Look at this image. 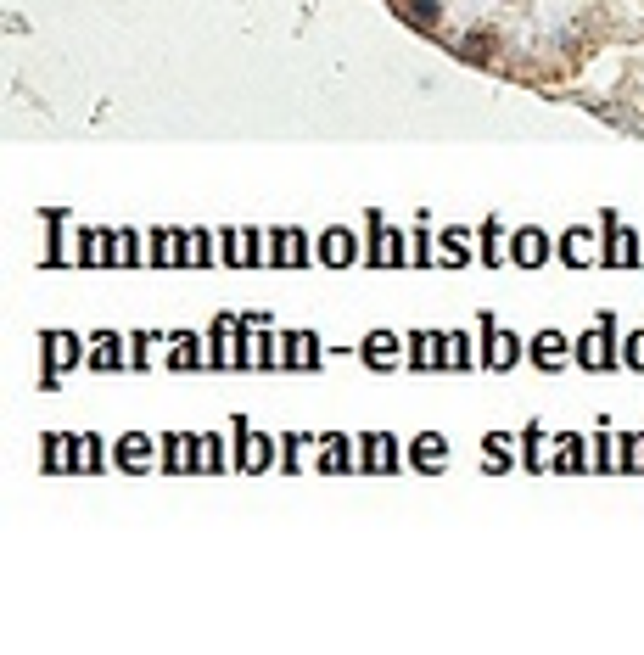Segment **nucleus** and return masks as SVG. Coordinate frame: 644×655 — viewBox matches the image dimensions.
Returning <instances> with one entry per match:
<instances>
[{"label":"nucleus","instance_id":"obj_6","mask_svg":"<svg viewBox=\"0 0 644 655\" xmlns=\"http://www.w3.org/2000/svg\"><path fill=\"white\" fill-rule=\"evenodd\" d=\"M393 348H398L393 336H370V342H364V359H370L376 370H381V364H393Z\"/></svg>","mask_w":644,"mask_h":655},{"label":"nucleus","instance_id":"obj_4","mask_svg":"<svg viewBox=\"0 0 644 655\" xmlns=\"http://www.w3.org/2000/svg\"><path fill=\"white\" fill-rule=\"evenodd\" d=\"M561 359H566V342L555 336V331H544V336L532 342V364H544V370H555Z\"/></svg>","mask_w":644,"mask_h":655},{"label":"nucleus","instance_id":"obj_5","mask_svg":"<svg viewBox=\"0 0 644 655\" xmlns=\"http://www.w3.org/2000/svg\"><path fill=\"white\" fill-rule=\"evenodd\" d=\"M487 342H493V348H487V364H493V370H504V364L515 359V342H510V336H499L493 325H487Z\"/></svg>","mask_w":644,"mask_h":655},{"label":"nucleus","instance_id":"obj_7","mask_svg":"<svg viewBox=\"0 0 644 655\" xmlns=\"http://www.w3.org/2000/svg\"><path fill=\"white\" fill-rule=\"evenodd\" d=\"M415 465H443V437H420L415 442Z\"/></svg>","mask_w":644,"mask_h":655},{"label":"nucleus","instance_id":"obj_2","mask_svg":"<svg viewBox=\"0 0 644 655\" xmlns=\"http://www.w3.org/2000/svg\"><path fill=\"white\" fill-rule=\"evenodd\" d=\"M320 258L325 264H353V235H347V230H325L320 235Z\"/></svg>","mask_w":644,"mask_h":655},{"label":"nucleus","instance_id":"obj_8","mask_svg":"<svg viewBox=\"0 0 644 655\" xmlns=\"http://www.w3.org/2000/svg\"><path fill=\"white\" fill-rule=\"evenodd\" d=\"M443 247H448V264H465V252H471V235H465V230H448V235H443Z\"/></svg>","mask_w":644,"mask_h":655},{"label":"nucleus","instance_id":"obj_1","mask_svg":"<svg viewBox=\"0 0 644 655\" xmlns=\"http://www.w3.org/2000/svg\"><path fill=\"white\" fill-rule=\"evenodd\" d=\"M510 252H515V264H544V252H549V241H544V230H515V241H510Z\"/></svg>","mask_w":644,"mask_h":655},{"label":"nucleus","instance_id":"obj_10","mask_svg":"<svg viewBox=\"0 0 644 655\" xmlns=\"http://www.w3.org/2000/svg\"><path fill=\"white\" fill-rule=\"evenodd\" d=\"M118 459H124V465H141V459H146V437H129V442L118 448Z\"/></svg>","mask_w":644,"mask_h":655},{"label":"nucleus","instance_id":"obj_9","mask_svg":"<svg viewBox=\"0 0 644 655\" xmlns=\"http://www.w3.org/2000/svg\"><path fill=\"white\" fill-rule=\"evenodd\" d=\"M566 264H588V235H583V230L566 235Z\"/></svg>","mask_w":644,"mask_h":655},{"label":"nucleus","instance_id":"obj_12","mask_svg":"<svg viewBox=\"0 0 644 655\" xmlns=\"http://www.w3.org/2000/svg\"><path fill=\"white\" fill-rule=\"evenodd\" d=\"M482 252H487V264H499V224H487V241H482Z\"/></svg>","mask_w":644,"mask_h":655},{"label":"nucleus","instance_id":"obj_3","mask_svg":"<svg viewBox=\"0 0 644 655\" xmlns=\"http://www.w3.org/2000/svg\"><path fill=\"white\" fill-rule=\"evenodd\" d=\"M269 241H275V264H309V258H303V235H297V230H292V235H286V230H275Z\"/></svg>","mask_w":644,"mask_h":655},{"label":"nucleus","instance_id":"obj_11","mask_svg":"<svg viewBox=\"0 0 644 655\" xmlns=\"http://www.w3.org/2000/svg\"><path fill=\"white\" fill-rule=\"evenodd\" d=\"M409 17L415 23H437V0H409Z\"/></svg>","mask_w":644,"mask_h":655}]
</instances>
